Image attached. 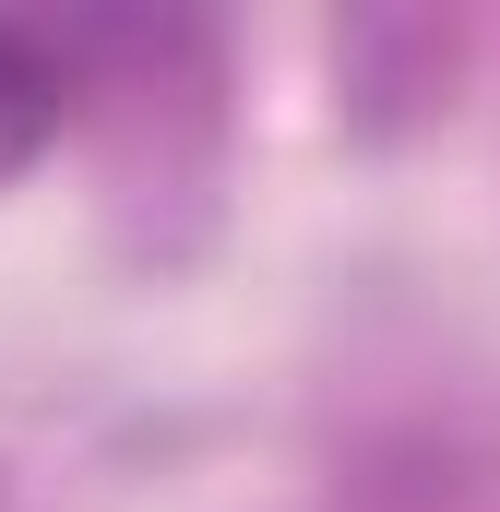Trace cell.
Wrapping results in <instances>:
<instances>
[{
    "mask_svg": "<svg viewBox=\"0 0 500 512\" xmlns=\"http://www.w3.org/2000/svg\"><path fill=\"white\" fill-rule=\"evenodd\" d=\"M60 120H72V60H60L48 36L0 24V191L60 143Z\"/></svg>",
    "mask_w": 500,
    "mask_h": 512,
    "instance_id": "1",
    "label": "cell"
}]
</instances>
